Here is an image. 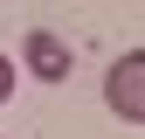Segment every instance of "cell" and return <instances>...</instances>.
<instances>
[{"label":"cell","instance_id":"obj_1","mask_svg":"<svg viewBox=\"0 0 145 139\" xmlns=\"http://www.w3.org/2000/svg\"><path fill=\"white\" fill-rule=\"evenodd\" d=\"M104 104L124 125H145V49H131V56H118L104 70Z\"/></svg>","mask_w":145,"mask_h":139},{"label":"cell","instance_id":"obj_2","mask_svg":"<svg viewBox=\"0 0 145 139\" xmlns=\"http://www.w3.org/2000/svg\"><path fill=\"white\" fill-rule=\"evenodd\" d=\"M28 70H35L42 83H62V77H69V42L48 35V28H35V35H28Z\"/></svg>","mask_w":145,"mask_h":139},{"label":"cell","instance_id":"obj_3","mask_svg":"<svg viewBox=\"0 0 145 139\" xmlns=\"http://www.w3.org/2000/svg\"><path fill=\"white\" fill-rule=\"evenodd\" d=\"M14 97V56H0V104Z\"/></svg>","mask_w":145,"mask_h":139}]
</instances>
